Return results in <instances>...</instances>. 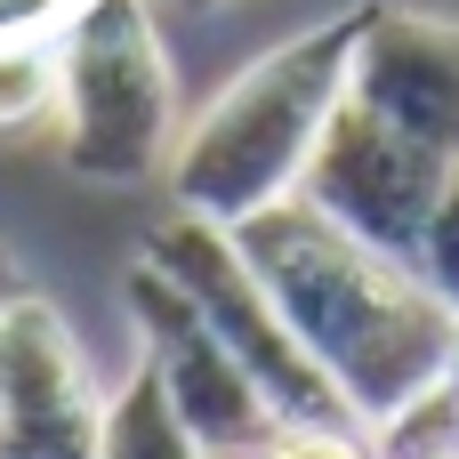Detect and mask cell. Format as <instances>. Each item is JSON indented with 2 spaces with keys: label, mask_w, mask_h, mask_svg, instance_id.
<instances>
[{
  "label": "cell",
  "mask_w": 459,
  "mask_h": 459,
  "mask_svg": "<svg viewBox=\"0 0 459 459\" xmlns=\"http://www.w3.org/2000/svg\"><path fill=\"white\" fill-rule=\"evenodd\" d=\"M290 339L315 355V371L339 387L347 420L371 436L428 387L459 371V315H444L395 258L347 242L331 218H315L299 194L226 226Z\"/></svg>",
  "instance_id": "1"
},
{
  "label": "cell",
  "mask_w": 459,
  "mask_h": 459,
  "mask_svg": "<svg viewBox=\"0 0 459 459\" xmlns=\"http://www.w3.org/2000/svg\"><path fill=\"white\" fill-rule=\"evenodd\" d=\"M355 40H363V8L347 16H323L307 24L299 40L266 48L258 65H242L169 145L161 178H169V202L186 218H210V226H242L274 202L299 194L307 161H315V137L323 121L339 113L347 97V73H355Z\"/></svg>",
  "instance_id": "2"
},
{
  "label": "cell",
  "mask_w": 459,
  "mask_h": 459,
  "mask_svg": "<svg viewBox=\"0 0 459 459\" xmlns=\"http://www.w3.org/2000/svg\"><path fill=\"white\" fill-rule=\"evenodd\" d=\"M178 73L153 0H81L56 24V145L89 186H145L178 145Z\"/></svg>",
  "instance_id": "3"
},
{
  "label": "cell",
  "mask_w": 459,
  "mask_h": 459,
  "mask_svg": "<svg viewBox=\"0 0 459 459\" xmlns=\"http://www.w3.org/2000/svg\"><path fill=\"white\" fill-rule=\"evenodd\" d=\"M145 258L202 307V323L218 331V347H226V355L242 363V379L266 395L274 428H355L347 403H339V387L315 371V355L290 339V323L274 315V299H266L258 274L242 266V250H234L226 226L169 210V218L145 234Z\"/></svg>",
  "instance_id": "4"
},
{
  "label": "cell",
  "mask_w": 459,
  "mask_h": 459,
  "mask_svg": "<svg viewBox=\"0 0 459 459\" xmlns=\"http://www.w3.org/2000/svg\"><path fill=\"white\" fill-rule=\"evenodd\" d=\"M444 178H452L444 153L411 145L403 129H387L355 97H339V113L315 137L307 178H299V202L315 218H331L347 242H363V250H379V258L403 266L411 242H420V226H428V210H436V194H444Z\"/></svg>",
  "instance_id": "5"
},
{
  "label": "cell",
  "mask_w": 459,
  "mask_h": 459,
  "mask_svg": "<svg viewBox=\"0 0 459 459\" xmlns=\"http://www.w3.org/2000/svg\"><path fill=\"white\" fill-rule=\"evenodd\" d=\"M121 307H129L137 347H145L137 363L161 379L169 411L186 420V436H194L210 459H250L266 436H274L266 395L242 379V363L218 347V331L202 323V307H194L153 258H137V266L121 274Z\"/></svg>",
  "instance_id": "6"
},
{
  "label": "cell",
  "mask_w": 459,
  "mask_h": 459,
  "mask_svg": "<svg viewBox=\"0 0 459 459\" xmlns=\"http://www.w3.org/2000/svg\"><path fill=\"white\" fill-rule=\"evenodd\" d=\"M97 428L105 395L73 323L40 290H16L0 307V459H97Z\"/></svg>",
  "instance_id": "7"
},
{
  "label": "cell",
  "mask_w": 459,
  "mask_h": 459,
  "mask_svg": "<svg viewBox=\"0 0 459 459\" xmlns=\"http://www.w3.org/2000/svg\"><path fill=\"white\" fill-rule=\"evenodd\" d=\"M347 97L363 113H379L387 129H403L411 145L459 161V16L363 0Z\"/></svg>",
  "instance_id": "8"
},
{
  "label": "cell",
  "mask_w": 459,
  "mask_h": 459,
  "mask_svg": "<svg viewBox=\"0 0 459 459\" xmlns=\"http://www.w3.org/2000/svg\"><path fill=\"white\" fill-rule=\"evenodd\" d=\"M97 459H210L194 436H186V420L169 411V395H161V379L137 363L113 395H105V428H97Z\"/></svg>",
  "instance_id": "9"
},
{
  "label": "cell",
  "mask_w": 459,
  "mask_h": 459,
  "mask_svg": "<svg viewBox=\"0 0 459 459\" xmlns=\"http://www.w3.org/2000/svg\"><path fill=\"white\" fill-rule=\"evenodd\" d=\"M56 121V40H0V137Z\"/></svg>",
  "instance_id": "10"
},
{
  "label": "cell",
  "mask_w": 459,
  "mask_h": 459,
  "mask_svg": "<svg viewBox=\"0 0 459 459\" xmlns=\"http://www.w3.org/2000/svg\"><path fill=\"white\" fill-rule=\"evenodd\" d=\"M403 274L444 315H459V161L444 178V194H436V210H428V226H420V242H411V258H403Z\"/></svg>",
  "instance_id": "11"
},
{
  "label": "cell",
  "mask_w": 459,
  "mask_h": 459,
  "mask_svg": "<svg viewBox=\"0 0 459 459\" xmlns=\"http://www.w3.org/2000/svg\"><path fill=\"white\" fill-rule=\"evenodd\" d=\"M250 459H371L363 428H274Z\"/></svg>",
  "instance_id": "12"
},
{
  "label": "cell",
  "mask_w": 459,
  "mask_h": 459,
  "mask_svg": "<svg viewBox=\"0 0 459 459\" xmlns=\"http://www.w3.org/2000/svg\"><path fill=\"white\" fill-rule=\"evenodd\" d=\"M16 290H24V274H16V250H8V242H0V307H8V299H16Z\"/></svg>",
  "instance_id": "13"
},
{
  "label": "cell",
  "mask_w": 459,
  "mask_h": 459,
  "mask_svg": "<svg viewBox=\"0 0 459 459\" xmlns=\"http://www.w3.org/2000/svg\"><path fill=\"white\" fill-rule=\"evenodd\" d=\"M186 8H218V0H186Z\"/></svg>",
  "instance_id": "14"
}]
</instances>
